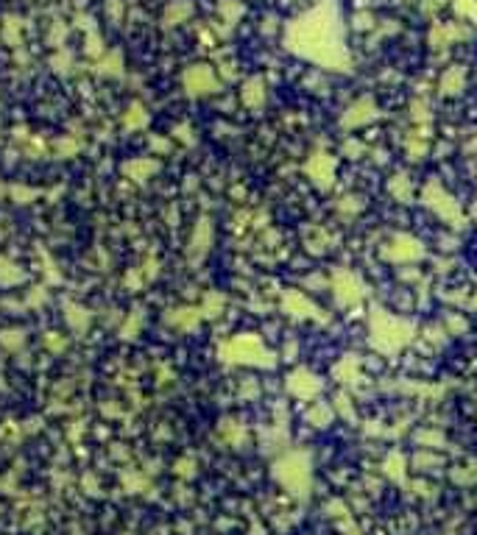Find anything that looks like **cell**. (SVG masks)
I'll return each mask as SVG.
<instances>
[{"instance_id":"6da1fadb","label":"cell","mask_w":477,"mask_h":535,"mask_svg":"<svg viewBox=\"0 0 477 535\" xmlns=\"http://www.w3.org/2000/svg\"><path fill=\"white\" fill-rule=\"evenodd\" d=\"M287 45L313 59V62H324L335 70H343L340 64H346V53L343 47L338 45V37H335V23L333 17L321 8H316L313 14L296 20L290 28H287Z\"/></svg>"},{"instance_id":"7a4b0ae2","label":"cell","mask_w":477,"mask_h":535,"mask_svg":"<svg viewBox=\"0 0 477 535\" xmlns=\"http://www.w3.org/2000/svg\"><path fill=\"white\" fill-rule=\"evenodd\" d=\"M224 359L229 362H248V365H271L268 359V352L263 349V343L251 335H243V338H235L224 346Z\"/></svg>"},{"instance_id":"3957f363","label":"cell","mask_w":477,"mask_h":535,"mask_svg":"<svg viewBox=\"0 0 477 535\" xmlns=\"http://www.w3.org/2000/svg\"><path fill=\"white\" fill-rule=\"evenodd\" d=\"M185 87L190 95H207V92H215L218 81H215V73L204 64H195L185 73Z\"/></svg>"},{"instance_id":"277c9868","label":"cell","mask_w":477,"mask_h":535,"mask_svg":"<svg viewBox=\"0 0 477 535\" xmlns=\"http://www.w3.org/2000/svg\"><path fill=\"white\" fill-rule=\"evenodd\" d=\"M419 254H422V248L410 237H396L393 246L385 248V257H391V260H410V257H419Z\"/></svg>"},{"instance_id":"5b68a950","label":"cell","mask_w":477,"mask_h":535,"mask_svg":"<svg viewBox=\"0 0 477 535\" xmlns=\"http://www.w3.org/2000/svg\"><path fill=\"white\" fill-rule=\"evenodd\" d=\"M307 171H310V176L316 178L321 187H330V181H333V159H330V156H324V154L316 156Z\"/></svg>"},{"instance_id":"8992f818","label":"cell","mask_w":477,"mask_h":535,"mask_svg":"<svg viewBox=\"0 0 477 535\" xmlns=\"http://www.w3.org/2000/svg\"><path fill=\"white\" fill-rule=\"evenodd\" d=\"M352 112H355V115H346V117H343L346 126H355V123H360V120H369V117L374 115V106H372V100H360L357 106H352Z\"/></svg>"},{"instance_id":"52a82bcc","label":"cell","mask_w":477,"mask_h":535,"mask_svg":"<svg viewBox=\"0 0 477 535\" xmlns=\"http://www.w3.org/2000/svg\"><path fill=\"white\" fill-rule=\"evenodd\" d=\"M461 87H464V70H461V67H455V70H449V73L444 76L441 89H444L447 95H452V92H461Z\"/></svg>"},{"instance_id":"ba28073f","label":"cell","mask_w":477,"mask_h":535,"mask_svg":"<svg viewBox=\"0 0 477 535\" xmlns=\"http://www.w3.org/2000/svg\"><path fill=\"white\" fill-rule=\"evenodd\" d=\"M243 98H246L248 106H260V103H263V81H248Z\"/></svg>"},{"instance_id":"9c48e42d","label":"cell","mask_w":477,"mask_h":535,"mask_svg":"<svg viewBox=\"0 0 477 535\" xmlns=\"http://www.w3.org/2000/svg\"><path fill=\"white\" fill-rule=\"evenodd\" d=\"M455 11H461V14L477 20V0H455Z\"/></svg>"}]
</instances>
